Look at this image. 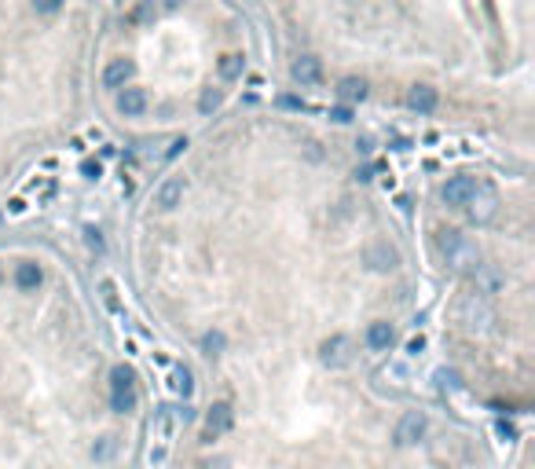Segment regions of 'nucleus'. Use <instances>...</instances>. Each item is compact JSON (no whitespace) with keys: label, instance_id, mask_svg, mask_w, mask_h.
Segmentation results:
<instances>
[{"label":"nucleus","instance_id":"nucleus-25","mask_svg":"<svg viewBox=\"0 0 535 469\" xmlns=\"http://www.w3.org/2000/svg\"><path fill=\"white\" fill-rule=\"evenodd\" d=\"M220 103H224V92L220 88H206V92H202V99H198V110L213 114V110H220Z\"/></svg>","mask_w":535,"mask_h":469},{"label":"nucleus","instance_id":"nucleus-35","mask_svg":"<svg viewBox=\"0 0 535 469\" xmlns=\"http://www.w3.org/2000/svg\"><path fill=\"white\" fill-rule=\"evenodd\" d=\"M0 279H4V272H0Z\"/></svg>","mask_w":535,"mask_h":469},{"label":"nucleus","instance_id":"nucleus-15","mask_svg":"<svg viewBox=\"0 0 535 469\" xmlns=\"http://www.w3.org/2000/svg\"><path fill=\"white\" fill-rule=\"evenodd\" d=\"M117 110L125 117H140L147 110V92L143 88H121L117 92Z\"/></svg>","mask_w":535,"mask_h":469},{"label":"nucleus","instance_id":"nucleus-5","mask_svg":"<svg viewBox=\"0 0 535 469\" xmlns=\"http://www.w3.org/2000/svg\"><path fill=\"white\" fill-rule=\"evenodd\" d=\"M352 356H356V345H352V337H345V334H334L319 345V363L330 367V370H345L352 363Z\"/></svg>","mask_w":535,"mask_h":469},{"label":"nucleus","instance_id":"nucleus-29","mask_svg":"<svg viewBox=\"0 0 535 469\" xmlns=\"http://www.w3.org/2000/svg\"><path fill=\"white\" fill-rule=\"evenodd\" d=\"M84 242H88V246H92L95 253L103 250V239H99V231H95V228H88V231H84Z\"/></svg>","mask_w":535,"mask_h":469},{"label":"nucleus","instance_id":"nucleus-8","mask_svg":"<svg viewBox=\"0 0 535 469\" xmlns=\"http://www.w3.org/2000/svg\"><path fill=\"white\" fill-rule=\"evenodd\" d=\"M425 429H429V422H425L422 411H407L400 418V425H396V444L400 447H414L425 436Z\"/></svg>","mask_w":535,"mask_h":469},{"label":"nucleus","instance_id":"nucleus-2","mask_svg":"<svg viewBox=\"0 0 535 469\" xmlns=\"http://www.w3.org/2000/svg\"><path fill=\"white\" fill-rule=\"evenodd\" d=\"M458 323H462L469 334H484V330L495 323V312H491L488 297L484 293H466L462 301H458Z\"/></svg>","mask_w":535,"mask_h":469},{"label":"nucleus","instance_id":"nucleus-18","mask_svg":"<svg viewBox=\"0 0 535 469\" xmlns=\"http://www.w3.org/2000/svg\"><path fill=\"white\" fill-rule=\"evenodd\" d=\"M40 279H45V272H40V264H34V261H23L15 268V286L19 290H37Z\"/></svg>","mask_w":535,"mask_h":469},{"label":"nucleus","instance_id":"nucleus-20","mask_svg":"<svg viewBox=\"0 0 535 469\" xmlns=\"http://www.w3.org/2000/svg\"><path fill=\"white\" fill-rule=\"evenodd\" d=\"M337 95L345 103H359V99H367V81H359V77H345L337 84Z\"/></svg>","mask_w":535,"mask_h":469},{"label":"nucleus","instance_id":"nucleus-13","mask_svg":"<svg viewBox=\"0 0 535 469\" xmlns=\"http://www.w3.org/2000/svg\"><path fill=\"white\" fill-rule=\"evenodd\" d=\"M290 73H294L297 84H319L323 81V62H319L316 56H301V59H294Z\"/></svg>","mask_w":535,"mask_h":469},{"label":"nucleus","instance_id":"nucleus-27","mask_svg":"<svg viewBox=\"0 0 535 469\" xmlns=\"http://www.w3.org/2000/svg\"><path fill=\"white\" fill-rule=\"evenodd\" d=\"M62 8V0H34V12L37 15H56Z\"/></svg>","mask_w":535,"mask_h":469},{"label":"nucleus","instance_id":"nucleus-11","mask_svg":"<svg viewBox=\"0 0 535 469\" xmlns=\"http://www.w3.org/2000/svg\"><path fill=\"white\" fill-rule=\"evenodd\" d=\"M235 425V411L231 403H213L209 414H206V436L209 440H217V436H224Z\"/></svg>","mask_w":535,"mask_h":469},{"label":"nucleus","instance_id":"nucleus-32","mask_svg":"<svg viewBox=\"0 0 535 469\" xmlns=\"http://www.w3.org/2000/svg\"><path fill=\"white\" fill-rule=\"evenodd\" d=\"M356 176L367 184V180H374V165H363V169H356Z\"/></svg>","mask_w":535,"mask_h":469},{"label":"nucleus","instance_id":"nucleus-26","mask_svg":"<svg viewBox=\"0 0 535 469\" xmlns=\"http://www.w3.org/2000/svg\"><path fill=\"white\" fill-rule=\"evenodd\" d=\"M114 447H117L114 436H99V444L92 447V458H99V462H103V458H110V455H114Z\"/></svg>","mask_w":535,"mask_h":469},{"label":"nucleus","instance_id":"nucleus-17","mask_svg":"<svg viewBox=\"0 0 535 469\" xmlns=\"http://www.w3.org/2000/svg\"><path fill=\"white\" fill-rule=\"evenodd\" d=\"M396 341V330H392V323H385V319H378V323H370L367 326V345L374 348V352H385Z\"/></svg>","mask_w":535,"mask_h":469},{"label":"nucleus","instance_id":"nucleus-34","mask_svg":"<svg viewBox=\"0 0 535 469\" xmlns=\"http://www.w3.org/2000/svg\"><path fill=\"white\" fill-rule=\"evenodd\" d=\"M180 4H184V0H165V8H180Z\"/></svg>","mask_w":535,"mask_h":469},{"label":"nucleus","instance_id":"nucleus-28","mask_svg":"<svg viewBox=\"0 0 535 469\" xmlns=\"http://www.w3.org/2000/svg\"><path fill=\"white\" fill-rule=\"evenodd\" d=\"M330 121L348 125V121H352V110H348V106H334V110H330Z\"/></svg>","mask_w":535,"mask_h":469},{"label":"nucleus","instance_id":"nucleus-10","mask_svg":"<svg viewBox=\"0 0 535 469\" xmlns=\"http://www.w3.org/2000/svg\"><path fill=\"white\" fill-rule=\"evenodd\" d=\"M184 195H187V180L184 176H169L162 187H158V195H154V206L158 209H176L180 202H184Z\"/></svg>","mask_w":535,"mask_h":469},{"label":"nucleus","instance_id":"nucleus-7","mask_svg":"<svg viewBox=\"0 0 535 469\" xmlns=\"http://www.w3.org/2000/svg\"><path fill=\"white\" fill-rule=\"evenodd\" d=\"M466 213H469V220H473V224H491V220H495V213H499V195L491 187H477L473 198L466 202Z\"/></svg>","mask_w":535,"mask_h":469},{"label":"nucleus","instance_id":"nucleus-1","mask_svg":"<svg viewBox=\"0 0 535 469\" xmlns=\"http://www.w3.org/2000/svg\"><path fill=\"white\" fill-rule=\"evenodd\" d=\"M436 250L444 253V261L451 264L455 272H473L480 264V250L462 239V231H440L436 234Z\"/></svg>","mask_w":535,"mask_h":469},{"label":"nucleus","instance_id":"nucleus-19","mask_svg":"<svg viewBox=\"0 0 535 469\" xmlns=\"http://www.w3.org/2000/svg\"><path fill=\"white\" fill-rule=\"evenodd\" d=\"M173 429H176L173 411H169V407H158V411H154V440H158V444H169V440H173Z\"/></svg>","mask_w":535,"mask_h":469},{"label":"nucleus","instance_id":"nucleus-30","mask_svg":"<svg viewBox=\"0 0 535 469\" xmlns=\"http://www.w3.org/2000/svg\"><path fill=\"white\" fill-rule=\"evenodd\" d=\"M81 173L95 180V176H99V162H84V165H81Z\"/></svg>","mask_w":535,"mask_h":469},{"label":"nucleus","instance_id":"nucleus-21","mask_svg":"<svg viewBox=\"0 0 535 469\" xmlns=\"http://www.w3.org/2000/svg\"><path fill=\"white\" fill-rule=\"evenodd\" d=\"M242 67H246L242 56H235V51H231V56H220L217 73H220V81H239L242 77Z\"/></svg>","mask_w":535,"mask_h":469},{"label":"nucleus","instance_id":"nucleus-9","mask_svg":"<svg viewBox=\"0 0 535 469\" xmlns=\"http://www.w3.org/2000/svg\"><path fill=\"white\" fill-rule=\"evenodd\" d=\"M473 191H477V180L473 176H451L440 187V198L447 202V206H466V202L473 198Z\"/></svg>","mask_w":535,"mask_h":469},{"label":"nucleus","instance_id":"nucleus-6","mask_svg":"<svg viewBox=\"0 0 535 469\" xmlns=\"http://www.w3.org/2000/svg\"><path fill=\"white\" fill-rule=\"evenodd\" d=\"M363 264H367L370 272H378V275H389V272L400 268V250H396L392 242L378 239V242H370V246L363 250Z\"/></svg>","mask_w":535,"mask_h":469},{"label":"nucleus","instance_id":"nucleus-4","mask_svg":"<svg viewBox=\"0 0 535 469\" xmlns=\"http://www.w3.org/2000/svg\"><path fill=\"white\" fill-rule=\"evenodd\" d=\"M110 407L117 414L136 411V381H132V370H128V367H114L110 370Z\"/></svg>","mask_w":535,"mask_h":469},{"label":"nucleus","instance_id":"nucleus-22","mask_svg":"<svg viewBox=\"0 0 535 469\" xmlns=\"http://www.w3.org/2000/svg\"><path fill=\"white\" fill-rule=\"evenodd\" d=\"M224 348H228L224 330H206V334H202V352H206V356H220Z\"/></svg>","mask_w":535,"mask_h":469},{"label":"nucleus","instance_id":"nucleus-3","mask_svg":"<svg viewBox=\"0 0 535 469\" xmlns=\"http://www.w3.org/2000/svg\"><path fill=\"white\" fill-rule=\"evenodd\" d=\"M429 458H433V466H440V469H458L469 458L466 440H462V436H455V433L436 436V440L429 444Z\"/></svg>","mask_w":535,"mask_h":469},{"label":"nucleus","instance_id":"nucleus-33","mask_svg":"<svg viewBox=\"0 0 535 469\" xmlns=\"http://www.w3.org/2000/svg\"><path fill=\"white\" fill-rule=\"evenodd\" d=\"M184 147H187V140H173V147H169V158H176L180 151H184Z\"/></svg>","mask_w":535,"mask_h":469},{"label":"nucleus","instance_id":"nucleus-16","mask_svg":"<svg viewBox=\"0 0 535 469\" xmlns=\"http://www.w3.org/2000/svg\"><path fill=\"white\" fill-rule=\"evenodd\" d=\"M128 77H132V62H128V59H110V62H106V70H103V84H106V88H125Z\"/></svg>","mask_w":535,"mask_h":469},{"label":"nucleus","instance_id":"nucleus-24","mask_svg":"<svg viewBox=\"0 0 535 469\" xmlns=\"http://www.w3.org/2000/svg\"><path fill=\"white\" fill-rule=\"evenodd\" d=\"M436 385H440V392H458L462 389V374L451 367H444V370H436Z\"/></svg>","mask_w":535,"mask_h":469},{"label":"nucleus","instance_id":"nucleus-31","mask_svg":"<svg viewBox=\"0 0 535 469\" xmlns=\"http://www.w3.org/2000/svg\"><path fill=\"white\" fill-rule=\"evenodd\" d=\"M103 301L110 304V308H117V301H114V286H110V282H103Z\"/></svg>","mask_w":535,"mask_h":469},{"label":"nucleus","instance_id":"nucleus-12","mask_svg":"<svg viewBox=\"0 0 535 469\" xmlns=\"http://www.w3.org/2000/svg\"><path fill=\"white\" fill-rule=\"evenodd\" d=\"M469 275H473V286H477V293H484V297L499 293V290H502V282H506V279H502V272L495 268V264H484V261H480V264H477V268L469 272Z\"/></svg>","mask_w":535,"mask_h":469},{"label":"nucleus","instance_id":"nucleus-23","mask_svg":"<svg viewBox=\"0 0 535 469\" xmlns=\"http://www.w3.org/2000/svg\"><path fill=\"white\" fill-rule=\"evenodd\" d=\"M169 385H173V392H180V396H191V392H195V381H191L187 367H176L173 374H169Z\"/></svg>","mask_w":535,"mask_h":469},{"label":"nucleus","instance_id":"nucleus-14","mask_svg":"<svg viewBox=\"0 0 535 469\" xmlns=\"http://www.w3.org/2000/svg\"><path fill=\"white\" fill-rule=\"evenodd\" d=\"M436 103H440V95H436V88H429V84H414V88L407 92V106L418 114H433Z\"/></svg>","mask_w":535,"mask_h":469}]
</instances>
